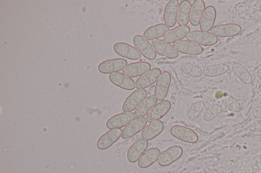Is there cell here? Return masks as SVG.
<instances>
[{
  "label": "cell",
  "mask_w": 261,
  "mask_h": 173,
  "mask_svg": "<svg viewBox=\"0 0 261 173\" xmlns=\"http://www.w3.org/2000/svg\"><path fill=\"white\" fill-rule=\"evenodd\" d=\"M147 91L145 89H137L126 99L123 106L124 113H131L136 110L147 98Z\"/></svg>",
  "instance_id": "obj_1"
},
{
  "label": "cell",
  "mask_w": 261,
  "mask_h": 173,
  "mask_svg": "<svg viewBox=\"0 0 261 173\" xmlns=\"http://www.w3.org/2000/svg\"><path fill=\"white\" fill-rule=\"evenodd\" d=\"M186 38L190 42L204 46H213L218 42L217 37L212 33L203 32L202 30L191 32Z\"/></svg>",
  "instance_id": "obj_2"
},
{
  "label": "cell",
  "mask_w": 261,
  "mask_h": 173,
  "mask_svg": "<svg viewBox=\"0 0 261 173\" xmlns=\"http://www.w3.org/2000/svg\"><path fill=\"white\" fill-rule=\"evenodd\" d=\"M127 65L126 59L122 58H114L106 60L99 64L98 70L102 74H111L123 70Z\"/></svg>",
  "instance_id": "obj_3"
},
{
  "label": "cell",
  "mask_w": 261,
  "mask_h": 173,
  "mask_svg": "<svg viewBox=\"0 0 261 173\" xmlns=\"http://www.w3.org/2000/svg\"><path fill=\"white\" fill-rule=\"evenodd\" d=\"M183 149L179 146H173L168 148L161 154L158 159V164L162 167L171 165L183 155Z\"/></svg>",
  "instance_id": "obj_4"
},
{
  "label": "cell",
  "mask_w": 261,
  "mask_h": 173,
  "mask_svg": "<svg viewBox=\"0 0 261 173\" xmlns=\"http://www.w3.org/2000/svg\"><path fill=\"white\" fill-rule=\"evenodd\" d=\"M170 131L173 137L187 144H195L198 140V136L194 130L184 126H174Z\"/></svg>",
  "instance_id": "obj_5"
},
{
  "label": "cell",
  "mask_w": 261,
  "mask_h": 173,
  "mask_svg": "<svg viewBox=\"0 0 261 173\" xmlns=\"http://www.w3.org/2000/svg\"><path fill=\"white\" fill-rule=\"evenodd\" d=\"M133 43L135 48L145 58L150 60H154L157 57L156 53L152 44L143 36L136 35L133 38Z\"/></svg>",
  "instance_id": "obj_6"
},
{
  "label": "cell",
  "mask_w": 261,
  "mask_h": 173,
  "mask_svg": "<svg viewBox=\"0 0 261 173\" xmlns=\"http://www.w3.org/2000/svg\"><path fill=\"white\" fill-rule=\"evenodd\" d=\"M171 79V75L167 71H165L161 75L155 88V95L158 100L164 101L167 97Z\"/></svg>",
  "instance_id": "obj_7"
},
{
  "label": "cell",
  "mask_w": 261,
  "mask_h": 173,
  "mask_svg": "<svg viewBox=\"0 0 261 173\" xmlns=\"http://www.w3.org/2000/svg\"><path fill=\"white\" fill-rule=\"evenodd\" d=\"M135 117L133 113H121L110 118L107 122L106 127L110 130L121 129L131 123Z\"/></svg>",
  "instance_id": "obj_8"
},
{
  "label": "cell",
  "mask_w": 261,
  "mask_h": 173,
  "mask_svg": "<svg viewBox=\"0 0 261 173\" xmlns=\"http://www.w3.org/2000/svg\"><path fill=\"white\" fill-rule=\"evenodd\" d=\"M242 29V27L237 24L220 25L213 27L211 30V33L217 37H232L239 34Z\"/></svg>",
  "instance_id": "obj_9"
},
{
  "label": "cell",
  "mask_w": 261,
  "mask_h": 173,
  "mask_svg": "<svg viewBox=\"0 0 261 173\" xmlns=\"http://www.w3.org/2000/svg\"><path fill=\"white\" fill-rule=\"evenodd\" d=\"M113 48L117 55L130 60H138L142 58V54L135 47L126 43H116Z\"/></svg>",
  "instance_id": "obj_10"
},
{
  "label": "cell",
  "mask_w": 261,
  "mask_h": 173,
  "mask_svg": "<svg viewBox=\"0 0 261 173\" xmlns=\"http://www.w3.org/2000/svg\"><path fill=\"white\" fill-rule=\"evenodd\" d=\"M121 129L110 130L99 138L97 147L100 150H105L112 146L121 137Z\"/></svg>",
  "instance_id": "obj_11"
},
{
  "label": "cell",
  "mask_w": 261,
  "mask_h": 173,
  "mask_svg": "<svg viewBox=\"0 0 261 173\" xmlns=\"http://www.w3.org/2000/svg\"><path fill=\"white\" fill-rule=\"evenodd\" d=\"M162 74V71L159 68H154L149 70L138 78L135 83L136 88L141 89L152 86L157 82Z\"/></svg>",
  "instance_id": "obj_12"
},
{
  "label": "cell",
  "mask_w": 261,
  "mask_h": 173,
  "mask_svg": "<svg viewBox=\"0 0 261 173\" xmlns=\"http://www.w3.org/2000/svg\"><path fill=\"white\" fill-rule=\"evenodd\" d=\"M152 46L155 52L160 56L170 59L176 58L179 56V53L174 46L164 42L163 40L157 39L152 41Z\"/></svg>",
  "instance_id": "obj_13"
},
{
  "label": "cell",
  "mask_w": 261,
  "mask_h": 173,
  "mask_svg": "<svg viewBox=\"0 0 261 173\" xmlns=\"http://www.w3.org/2000/svg\"><path fill=\"white\" fill-rule=\"evenodd\" d=\"M147 122L145 117L135 119L123 130L121 138L126 140L133 137L146 127Z\"/></svg>",
  "instance_id": "obj_14"
},
{
  "label": "cell",
  "mask_w": 261,
  "mask_h": 173,
  "mask_svg": "<svg viewBox=\"0 0 261 173\" xmlns=\"http://www.w3.org/2000/svg\"><path fill=\"white\" fill-rule=\"evenodd\" d=\"M148 146V142L144 139L136 141L130 147L127 153V159L129 162L135 163L145 153Z\"/></svg>",
  "instance_id": "obj_15"
},
{
  "label": "cell",
  "mask_w": 261,
  "mask_h": 173,
  "mask_svg": "<svg viewBox=\"0 0 261 173\" xmlns=\"http://www.w3.org/2000/svg\"><path fill=\"white\" fill-rule=\"evenodd\" d=\"M171 103L168 100H164L158 103L147 115V120L149 123L159 120L164 116L171 109Z\"/></svg>",
  "instance_id": "obj_16"
},
{
  "label": "cell",
  "mask_w": 261,
  "mask_h": 173,
  "mask_svg": "<svg viewBox=\"0 0 261 173\" xmlns=\"http://www.w3.org/2000/svg\"><path fill=\"white\" fill-rule=\"evenodd\" d=\"M174 47L178 53L185 55L197 56L203 52L201 46L184 40H180L174 43Z\"/></svg>",
  "instance_id": "obj_17"
},
{
  "label": "cell",
  "mask_w": 261,
  "mask_h": 173,
  "mask_svg": "<svg viewBox=\"0 0 261 173\" xmlns=\"http://www.w3.org/2000/svg\"><path fill=\"white\" fill-rule=\"evenodd\" d=\"M151 65L147 62H140L128 65L123 70V73L130 77L141 76L151 70Z\"/></svg>",
  "instance_id": "obj_18"
},
{
  "label": "cell",
  "mask_w": 261,
  "mask_h": 173,
  "mask_svg": "<svg viewBox=\"0 0 261 173\" xmlns=\"http://www.w3.org/2000/svg\"><path fill=\"white\" fill-rule=\"evenodd\" d=\"M179 5L178 0H170L165 7L164 22L169 28L174 27L177 22Z\"/></svg>",
  "instance_id": "obj_19"
},
{
  "label": "cell",
  "mask_w": 261,
  "mask_h": 173,
  "mask_svg": "<svg viewBox=\"0 0 261 173\" xmlns=\"http://www.w3.org/2000/svg\"><path fill=\"white\" fill-rule=\"evenodd\" d=\"M190 31V29L187 26H178L169 30L163 37V41L168 44H174L187 37Z\"/></svg>",
  "instance_id": "obj_20"
},
{
  "label": "cell",
  "mask_w": 261,
  "mask_h": 173,
  "mask_svg": "<svg viewBox=\"0 0 261 173\" xmlns=\"http://www.w3.org/2000/svg\"><path fill=\"white\" fill-rule=\"evenodd\" d=\"M109 80L115 86L127 90H132L136 87L134 81L121 73L110 74Z\"/></svg>",
  "instance_id": "obj_21"
},
{
  "label": "cell",
  "mask_w": 261,
  "mask_h": 173,
  "mask_svg": "<svg viewBox=\"0 0 261 173\" xmlns=\"http://www.w3.org/2000/svg\"><path fill=\"white\" fill-rule=\"evenodd\" d=\"M161 155L160 149L152 148L147 150L138 160V166L142 169H146L151 166L158 160Z\"/></svg>",
  "instance_id": "obj_22"
},
{
  "label": "cell",
  "mask_w": 261,
  "mask_h": 173,
  "mask_svg": "<svg viewBox=\"0 0 261 173\" xmlns=\"http://www.w3.org/2000/svg\"><path fill=\"white\" fill-rule=\"evenodd\" d=\"M216 17L215 8L212 6H208L205 10L201 22L200 24V29L202 31L208 32L212 30L214 27Z\"/></svg>",
  "instance_id": "obj_23"
},
{
  "label": "cell",
  "mask_w": 261,
  "mask_h": 173,
  "mask_svg": "<svg viewBox=\"0 0 261 173\" xmlns=\"http://www.w3.org/2000/svg\"><path fill=\"white\" fill-rule=\"evenodd\" d=\"M163 129L164 124L162 121H153L143 130L142 137L147 141L152 140L162 133Z\"/></svg>",
  "instance_id": "obj_24"
},
{
  "label": "cell",
  "mask_w": 261,
  "mask_h": 173,
  "mask_svg": "<svg viewBox=\"0 0 261 173\" xmlns=\"http://www.w3.org/2000/svg\"><path fill=\"white\" fill-rule=\"evenodd\" d=\"M169 30V27L164 24H158L147 29L144 33V37L149 41H154L164 37Z\"/></svg>",
  "instance_id": "obj_25"
},
{
  "label": "cell",
  "mask_w": 261,
  "mask_h": 173,
  "mask_svg": "<svg viewBox=\"0 0 261 173\" xmlns=\"http://www.w3.org/2000/svg\"><path fill=\"white\" fill-rule=\"evenodd\" d=\"M205 4L203 0H196L192 5L190 23L193 26L200 25L205 10Z\"/></svg>",
  "instance_id": "obj_26"
},
{
  "label": "cell",
  "mask_w": 261,
  "mask_h": 173,
  "mask_svg": "<svg viewBox=\"0 0 261 173\" xmlns=\"http://www.w3.org/2000/svg\"><path fill=\"white\" fill-rule=\"evenodd\" d=\"M192 8V4L187 0L179 4L177 17V22L179 26H186L188 24Z\"/></svg>",
  "instance_id": "obj_27"
},
{
  "label": "cell",
  "mask_w": 261,
  "mask_h": 173,
  "mask_svg": "<svg viewBox=\"0 0 261 173\" xmlns=\"http://www.w3.org/2000/svg\"><path fill=\"white\" fill-rule=\"evenodd\" d=\"M158 99L155 95L149 96L135 111L137 118L144 117L157 105Z\"/></svg>",
  "instance_id": "obj_28"
},
{
  "label": "cell",
  "mask_w": 261,
  "mask_h": 173,
  "mask_svg": "<svg viewBox=\"0 0 261 173\" xmlns=\"http://www.w3.org/2000/svg\"><path fill=\"white\" fill-rule=\"evenodd\" d=\"M232 69L233 73L245 85H249L252 83L253 78L252 75L245 67L238 63L233 64Z\"/></svg>",
  "instance_id": "obj_29"
},
{
  "label": "cell",
  "mask_w": 261,
  "mask_h": 173,
  "mask_svg": "<svg viewBox=\"0 0 261 173\" xmlns=\"http://www.w3.org/2000/svg\"><path fill=\"white\" fill-rule=\"evenodd\" d=\"M228 69V66L225 64L210 65L204 68L203 73L207 77H214L225 74Z\"/></svg>",
  "instance_id": "obj_30"
},
{
  "label": "cell",
  "mask_w": 261,
  "mask_h": 173,
  "mask_svg": "<svg viewBox=\"0 0 261 173\" xmlns=\"http://www.w3.org/2000/svg\"><path fill=\"white\" fill-rule=\"evenodd\" d=\"M180 70L184 74L194 78H199L203 75V71L199 66L190 63H183Z\"/></svg>",
  "instance_id": "obj_31"
},
{
  "label": "cell",
  "mask_w": 261,
  "mask_h": 173,
  "mask_svg": "<svg viewBox=\"0 0 261 173\" xmlns=\"http://www.w3.org/2000/svg\"><path fill=\"white\" fill-rule=\"evenodd\" d=\"M205 107L204 103L201 101L191 104L187 112L189 120L192 121L196 120L202 113Z\"/></svg>",
  "instance_id": "obj_32"
},
{
  "label": "cell",
  "mask_w": 261,
  "mask_h": 173,
  "mask_svg": "<svg viewBox=\"0 0 261 173\" xmlns=\"http://www.w3.org/2000/svg\"><path fill=\"white\" fill-rule=\"evenodd\" d=\"M223 105L230 111L234 113H239L242 107L238 101L231 96L224 95L222 99Z\"/></svg>",
  "instance_id": "obj_33"
},
{
  "label": "cell",
  "mask_w": 261,
  "mask_h": 173,
  "mask_svg": "<svg viewBox=\"0 0 261 173\" xmlns=\"http://www.w3.org/2000/svg\"><path fill=\"white\" fill-rule=\"evenodd\" d=\"M222 107L218 104L210 105L205 110L203 115V119L209 122L213 120L222 112Z\"/></svg>",
  "instance_id": "obj_34"
},
{
  "label": "cell",
  "mask_w": 261,
  "mask_h": 173,
  "mask_svg": "<svg viewBox=\"0 0 261 173\" xmlns=\"http://www.w3.org/2000/svg\"><path fill=\"white\" fill-rule=\"evenodd\" d=\"M252 115L255 118H261V106L254 108L252 111Z\"/></svg>",
  "instance_id": "obj_35"
},
{
  "label": "cell",
  "mask_w": 261,
  "mask_h": 173,
  "mask_svg": "<svg viewBox=\"0 0 261 173\" xmlns=\"http://www.w3.org/2000/svg\"><path fill=\"white\" fill-rule=\"evenodd\" d=\"M224 96V93L222 91H217L215 94V98L217 99H222Z\"/></svg>",
  "instance_id": "obj_36"
},
{
  "label": "cell",
  "mask_w": 261,
  "mask_h": 173,
  "mask_svg": "<svg viewBox=\"0 0 261 173\" xmlns=\"http://www.w3.org/2000/svg\"><path fill=\"white\" fill-rule=\"evenodd\" d=\"M154 88H155V86L153 85L150 86L148 89L147 94L150 96L154 95V92L155 93V90H154Z\"/></svg>",
  "instance_id": "obj_37"
},
{
  "label": "cell",
  "mask_w": 261,
  "mask_h": 173,
  "mask_svg": "<svg viewBox=\"0 0 261 173\" xmlns=\"http://www.w3.org/2000/svg\"><path fill=\"white\" fill-rule=\"evenodd\" d=\"M258 77L261 80V69H259L257 72Z\"/></svg>",
  "instance_id": "obj_38"
}]
</instances>
